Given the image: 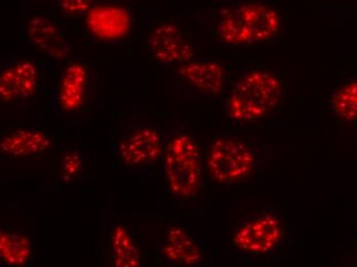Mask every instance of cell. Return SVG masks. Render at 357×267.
Instances as JSON below:
<instances>
[{
	"label": "cell",
	"mask_w": 357,
	"mask_h": 267,
	"mask_svg": "<svg viewBox=\"0 0 357 267\" xmlns=\"http://www.w3.org/2000/svg\"><path fill=\"white\" fill-rule=\"evenodd\" d=\"M282 27L280 13L259 1L233 2L218 16L217 34L231 47H248L269 43Z\"/></svg>",
	"instance_id": "6da1fadb"
},
{
	"label": "cell",
	"mask_w": 357,
	"mask_h": 267,
	"mask_svg": "<svg viewBox=\"0 0 357 267\" xmlns=\"http://www.w3.org/2000/svg\"><path fill=\"white\" fill-rule=\"evenodd\" d=\"M282 99V80L265 70L245 73L233 86L226 103V114L237 123L261 121Z\"/></svg>",
	"instance_id": "7a4b0ae2"
},
{
	"label": "cell",
	"mask_w": 357,
	"mask_h": 267,
	"mask_svg": "<svg viewBox=\"0 0 357 267\" xmlns=\"http://www.w3.org/2000/svg\"><path fill=\"white\" fill-rule=\"evenodd\" d=\"M162 160L169 191L183 199L195 197L202 186V160L195 139L185 132L165 135Z\"/></svg>",
	"instance_id": "3957f363"
},
{
	"label": "cell",
	"mask_w": 357,
	"mask_h": 267,
	"mask_svg": "<svg viewBox=\"0 0 357 267\" xmlns=\"http://www.w3.org/2000/svg\"><path fill=\"white\" fill-rule=\"evenodd\" d=\"M256 153L243 141L220 136L213 141L206 166L213 179L221 185H230L245 179L254 171Z\"/></svg>",
	"instance_id": "277c9868"
},
{
	"label": "cell",
	"mask_w": 357,
	"mask_h": 267,
	"mask_svg": "<svg viewBox=\"0 0 357 267\" xmlns=\"http://www.w3.org/2000/svg\"><path fill=\"white\" fill-rule=\"evenodd\" d=\"M282 238V222L271 214L260 215L247 219L238 225L233 234V245L245 253L265 255L280 245Z\"/></svg>",
	"instance_id": "5b68a950"
},
{
	"label": "cell",
	"mask_w": 357,
	"mask_h": 267,
	"mask_svg": "<svg viewBox=\"0 0 357 267\" xmlns=\"http://www.w3.org/2000/svg\"><path fill=\"white\" fill-rule=\"evenodd\" d=\"M39 75L36 65L26 59H8L0 73V101L15 104L36 96Z\"/></svg>",
	"instance_id": "8992f818"
},
{
	"label": "cell",
	"mask_w": 357,
	"mask_h": 267,
	"mask_svg": "<svg viewBox=\"0 0 357 267\" xmlns=\"http://www.w3.org/2000/svg\"><path fill=\"white\" fill-rule=\"evenodd\" d=\"M119 158L130 167L155 164L162 158L163 138L158 130L150 125H140L119 143Z\"/></svg>",
	"instance_id": "52a82bcc"
},
{
	"label": "cell",
	"mask_w": 357,
	"mask_h": 267,
	"mask_svg": "<svg viewBox=\"0 0 357 267\" xmlns=\"http://www.w3.org/2000/svg\"><path fill=\"white\" fill-rule=\"evenodd\" d=\"M89 75L86 65L70 62L63 69L54 84V107L63 114H74L84 106L88 89Z\"/></svg>",
	"instance_id": "ba28073f"
},
{
	"label": "cell",
	"mask_w": 357,
	"mask_h": 267,
	"mask_svg": "<svg viewBox=\"0 0 357 267\" xmlns=\"http://www.w3.org/2000/svg\"><path fill=\"white\" fill-rule=\"evenodd\" d=\"M148 47L161 65H180L195 56L192 45L174 24L156 26L148 38Z\"/></svg>",
	"instance_id": "9c48e42d"
},
{
	"label": "cell",
	"mask_w": 357,
	"mask_h": 267,
	"mask_svg": "<svg viewBox=\"0 0 357 267\" xmlns=\"http://www.w3.org/2000/svg\"><path fill=\"white\" fill-rule=\"evenodd\" d=\"M177 70L185 82L204 94H220L225 86V69L217 61L191 59L178 65Z\"/></svg>",
	"instance_id": "30bf717a"
},
{
	"label": "cell",
	"mask_w": 357,
	"mask_h": 267,
	"mask_svg": "<svg viewBox=\"0 0 357 267\" xmlns=\"http://www.w3.org/2000/svg\"><path fill=\"white\" fill-rule=\"evenodd\" d=\"M51 146L49 133L36 128L14 130L0 139V151L10 158H39L49 153Z\"/></svg>",
	"instance_id": "8fae6325"
},
{
	"label": "cell",
	"mask_w": 357,
	"mask_h": 267,
	"mask_svg": "<svg viewBox=\"0 0 357 267\" xmlns=\"http://www.w3.org/2000/svg\"><path fill=\"white\" fill-rule=\"evenodd\" d=\"M27 34L30 43L43 53L62 60L70 53L69 41L49 19L33 16L28 21Z\"/></svg>",
	"instance_id": "7c38bea8"
},
{
	"label": "cell",
	"mask_w": 357,
	"mask_h": 267,
	"mask_svg": "<svg viewBox=\"0 0 357 267\" xmlns=\"http://www.w3.org/2000/svg\"><path fill=\"white\" fill-rule=\"evenodd\" d=\"M161 254L167 261L185 266H197L202 259L197 243L184 229L176 225H172L165 231Z\"/></svg>",
	"instance_id": "4fadbf2b"
},
{
	"label": "cell",
	"mask_w": 357,
	"mask_h": 267,
	"mask_svg": "<svg viewBox=\"0 0 357 267\" xmlns=\"http://www.w3.org/2000/svg\"><path fill=\"white\" fill-rule=\"evenodd\" d=\"M36 259L33 245L27 236L20 232H0V260L2 266L24 267L32 266Z\"/></svg>",
	"instance_id": "5bb4252c"
},
{
	"label": "cell",
	"mask_w": 357,
	"mask_h": 267,
	"mask_svg": "<svg viewBox=\"0 0 357 267\" xmlns=\"http://www.w3.org/2000/svg\"><path fill=\"white\" fill-rule=\"evenodd\" d=\"M113 266L116 267H138L142 266V256L138 246L126 225L117 223L111 234Z\"/></svg>",
	"instance_id": "9a60e30c"
},
{
	"label": "cell",
	"mask_w": 357,
	"mask_h": 267,
	"mask_svg": "<svg viewBox=\"0 0 357 267\" xmlns=\"http://www.w3.org/2000/svg\"><path fill=\"white\" fill-rule=\"evenodd\" d=\"M331 108L344 121H357V79L340 88L331 99Z\"/></svg>",
	"instance_id": "2e32d148"
},
{
	"label": "cell",
	"mask_w": 357,
	"mask_h": 267,
	"mask_svg": "<svg viewBox=\"0 0 357 267\" xmlns=\"http://www.w3.org/2000/svg\"><path fill=\"white\" fill-rule=\"evenodd\" d=\"M61 180L63 183L70 184L78 181L86 170V160L79 151L65 153L61 160Z\"/></svg>",
	"instance_id": "e0dca14e"
},
{
	"label": "cell",
	"mask_w": 357,
	"mask_h": 267,
	"mask_svg": "<svg viewBox=\"0 0 357 267\" xmlns=\"http://www.w3.org/2000/svg\"><path fill=\"white\" fill-rule=\"evenodd\" d=\"M61 8L70 16H77L88 12L91 0H60Z\"/></svg>",
	"instance_id": "ac0fdd59"
}]
</instances>
